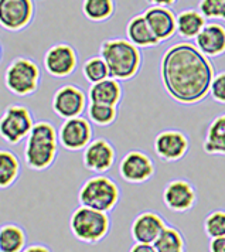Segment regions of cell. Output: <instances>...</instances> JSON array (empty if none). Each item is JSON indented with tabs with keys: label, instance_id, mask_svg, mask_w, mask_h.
Returning a JSON list of instances; mask_svg holds the SVG:
<instances>
[{
	"label": "cell",
	"instance_id": "1",
	"mask_svg": "<svg viewBox=\"0 0 225 252\" xmlns=\"http://www.w3.org/2000/svg\"><path fill=\"white\" fill-rule=\"evenodd\" d=\"M215 75L211 58L190 41L170 46L160 60V81L164 92L180 105H197L210 95Z\"/></svg>",
	"mask_w": 225,
	"mask_h": 252
},
{
	"label": "cell",
	"instance_id": "2",
	"mask_svg": "<svg viewBox=\"0 0 225 252\" xmlns=\"http://www.w3.org/2000/svg\"><path fill=\"white\" fill-rule=\"evenodd\" d=\"M58 129L48 121H37L23 150L26 166L34 172L50 169L58 158Z\"/></svg>",
	"mask_w": 225,
	"mask_h": 252
},
{
	"label": "cell",
	"instance_id": "3",
	"mask_svg": "<svg viewBox=\"0 0 225 252\" xmlns=\"http://www.w3.org/2000/svg\"><path fill=\"white\" fill-rule=\"evenodd\" d=\"M99 56L105 60L111 77L121 82L133 80L143 64L140 48L122 37L103 40L99 47Z\"/></svg>",
	"mask_w": 225,
	"mask_h": 252
},
{
	"label": "cell",
	"instance_id": "4",
	"mask_svg": "<svg viewBox=\"0 0 225 252\" xmlns=\"http://www.w3.org/2000/svg\"><path fill=\"white\" fill-rule=\"evenodd\" d=\"M111 217L108 213L78 206L69 217V231L79 242L95 245L105 240L111 231Z\"/></svg>",
	"mask_w": 225,
	"mask_h": 252
},
{
	"label": "cell",
	"instance_id": "5",
	"mask_svg": "<svg viewBox=\"0 0 225 252\" xmlns=\"http://www.w3.org/2000/svg\"><path fill=\"white\" fill-rule=\"evenodd\" d=\"M121 201V189L116 182L105 176L95 174L87 179L78 190L79 206L90 207L103 213H111Z\"/></svg>",
	"mask_w": 225,
	"mask_h": 252
},
{
	"label": "cell",
	"instance_id": "6",
	"mask_svg": "<svg viewBox=\"0 0 225 252\" xmlns=\"http://www.w3.org/2000/svg\"><path fill=\"white\" fill-rule=\"evenodd\" d=\"M41 68L30 57H16L4 72V87L14 96L26 98L38 91L41 84Z\"/></svg>",
	"mask_w": 225,
	"mask_h": 252
},
{
	"label": "cell",
	"instance_id": "7",
	"mask_svg": "<svg viewBox=\"0 0 225 252\" xmlns=\"http://www.w3.org/2000/svg\"><path fill=\"white\" fill-rule=\"evenodd\" d=\"M34 124L33 112L23 103H11L0 116V138L16 146L29 138Z\"/></svg>",
	"mask_w": 225,
	"mask_h": 252
},
{
	"label": "cell",
	"instance_id": "8",
	"mask_svg": "<svg viewBox=\"0 0 225 252\" xmlns=\"http://www.w3.org/2000/svg\"><path fill=\"white\" fill-rule=\"evenodd\" d=\"M118 173L125 183L143 184L155 177L156 164L145 150L132 149L121 159Z\"/></svg>",
	"mask_w": 225,
	"mask_h": 252
},
{
	"label": "cell",
	"instance_id": "9",
	"mask_svg": "<svg viewBox=\"0 0 225 252\" xmlns=\"http://www.w3.org/2000/svg\"><path fill=\"white\" fill-rule=\"evenodd\" d=\"M90 105L88 94L74 84H65L60 87L51 99L53 112L63 121L82 116Z\"/></svg>",
	"mask_w": 225,
	"mask_h": 252
},
{
	"label": "cell",
	"instance_id": "10",
	"mask_svg": "<svg viewBox=\"0 0 225 252\" xmlns=\"http://www.w3.org/2000/svg\"><path fill=\"white\" fill-rule=\"evenodd\" d=\"M94 140V125L88 118L78 116L63 121L58 127L60 146L67 152H84Z\"/></svg>",
	"mask_w": 225,
	"mask_h": 252
},
{
	"label": "cell",
	"instance_id": "11",
	"mask_svg": "<svg viewBox=\"0 0 225 252\" xmlns=\"http://www.w3.org/2000/svg\"><path fill=\"white\" fill-rule=\"evenodd\" d=\"M153 149L160 160L176 163L187 156L190 150V139L180 129H164L156 135Z\"/></svg>",
	"mask_w": 225,
	"mask_h": 252
},
{
	"label": "cell",
	"instance_id": "12",
	"mask_svg": "<svg viewBox=\"0 0 225 252\" xmlns=\"http://www.w3.org/2000/svg\"><path fill=\"white\" fill-rule=\"evenodd\" d=\"M34 0H0V27L7 32H22L33 23Z\"/></svg>",
	"mask_w": 225,
	"mask_h": 252
},
{
	"label": "cell",
	"instance_id": "13",
	"mask_svg": "<svg viewBox=\"0 0 225 252\" xmlns=\"http://www.w3.org/2000/svg\"><path fill=\"white\" fill-rule=\"evenodd\" d=\"M44 69L54 78H67L78 67V53L68 43H57L44 54Z\"/></svg>",
	"mask_w": 225,
	"mask_h": 252
},
{
	"label": "cell",
	"instance_id": "14",
	"mask_svg": "<svg viewBox=\"0 0 225 252\" xmlns=\"http://www.w3.org/2000/svg\"><path fill=\"white\" fill-rule=\"evenodd\" d=\"M116 163V148L111 140L96 138L82 152V164L94 174L108 173Z\"/></svg>",
	"mask_w": 225,
	"mask_h": 252
},
{
	"label": "cell",
	"instance_id": "15",
	"mask_svg": "<svg viewBox=\"0 0 225 252\" xmlns=\"http://www.w3.org/2000/svg\"><path fill=\"white\" fill-rule=\"evenodd\" d=\"M161 198L164 206L174 213H187L197 204V189L186 179H174L166 183Z\"/></svg>",
	"mask_w": 225,
	"mask_h": 252
},
{
	"label": "cell",
	"instance_id": "16",
	"mask_svg": "<svg viewBox=\"0 0 225 252\" xmlns=\"http://www.w3.org/2000/svg\"><path fill=\"white\" fill-rule=\"evenodd\" d=\"M167 227L163 216L156 211H142L137 214L130 225V235L135 242L153 245Z\"/></svg>",
	"mask_w": 225,
	"mask_h": 252
},
{
	"label": "cell",
	"instance_id": "17",
	"mask_svg": "<svg viewBox=\"0 0 225 252\" xmlns=\"http://www.w3.org/2000/svg\"><path fill=\"white\" fill-rule=\"evenodd\" d=\"M143 16L160 44L177 34V14L171 10V7L149 6Z\"/></svg>",
	"mask_w": 225,
	"mask_h": 252
},
{
	"label": "cell",
	"instance_id": "18",
	"mask_svg": "<svg viewBox=\"0 0 225 252\" xmlns=\"http://www.w3.org/2000/svg\"><path fill=\"white\" fill-rule=\"evenodd\" d=\"M194 44L205 57H221L225 53V26L217 22L207 23L194 40Z\"/></svg>",
	"mask_w": 225,
	"mask_h": 252
},
{
	"label": "cell",
	"instance_id": "19",
	"mask_svg": "<svg viewBox=\"0 0 225 252\" xmlns=\"http://www.w3.org/2000/svg\"><path fill=\"white\" fill-rule=\"evenodd\" d=\"M124 98V87L121 81L115 80L112 77L106 80L92 84L88 90V99L94 103H105L118 106Z\"/></svg>",
	"mask_w": 225,
	"mask_h": 252
},
{
	"label": "cell",
	"instance_id": "20",
	"mask_svg": "<svg viewBox=\"0 0 225 252\" xmlns=\"http://www.w3.org/2000/svg\"><path fill=\"white\" fill-rule=\"evenodd\" d=\"M126 38L139 48L158 47L160 43L152 33L146 19L142 14H135L126 24Z\"/></svg>",
	"mask_w": 225,
	"mask_h": 252
},
{
	"label": "cell",
	"instance_id": "21",
	"mask_svg": "<svg viewBox=\"0 0 225 252\" xmlns=\"http://www.w3.org/2000/svg\"><path fill=\"white\" fill-rule=\"evenodd\" d=\"M203 149L211 156H225V114L217 115L205 130Z\"/></svg>",
	"mask_w": 225,
	"mask_h": 252
},
{
	"label": "cell",
	"instance_id": "22",
	"mask_svg": "<svg viewBox=\"0 0 225 252\" xmlns=\"http://www.w3.org/2000/svg\"><path fill=\"white\" fill-rule=\"evenodd\" d=\"M22 174V161L10 149H0V190L10 189Z\"/></svg>",
	"mask_w": 225,
	"mask_h": 252
},
{
	"label": "cell",
	"instance_id": "23",
	"mask_svg": "<svg viewBox=\"0 0 225 252\" xmlns=\"http://www.w3.org/2000/svg\"><path fill=\"white\" fill-rule=\"evenodd\" d=\"M207 24V19L195 9H186L177 14V34L184 40H195Z\"/></svg>",
	"mask_w": 225,
	"mask_h": 252
},
{
	"label": "cell",
	"instance_id": "24",
	"mask_svg": "<svg viewBox=\"0 0 225 252\" xmlns=\"http://www.w3.org/2000/svg\"><path fill=\"white\" fill-rule=\"evenodd\" d=\"M27 247L26 229L19 224H3L0 227V252H23Z\"/></svg>",
	"mask_w": 225,
	"mask_h": 252
},
{
	"label": "cell",
	"instance_id": "25",
	"mask_svg": "<svg viewBox=\"0 0 225 252\" xmlns=\"http://www.w3.org/2000/svg\"><path fill=\"white\" fill-rule=\"evenodd\" d=\"M82 14L94 23H103L112 19L116 13L115 0H82Z\"/></svg>",
	"mask_w": 225,
	"mask_h": 252
},
{
	"label": "cell",
	"instance_id": "26",
	"mask_svg": "<svg viewBox=\"0 0 225 252\" xmlns=\"http://www.w3.org/2000/svg\"><path fill=\"white\" fill-rule=\"evenodd\" d=\"M153 247L158 252H186L187 250L186 237L183 235V232L174 225L169 224L163 229Z\"/></svg>",
	"mask_w": 225,
	"mask_h": 252
},
{
	"label": "cell",
	"instance_id": "27",
	"mask_svg": "<svg viewBox=\"0 0 225 252\" xmlns=\"http://www.w3.org/2000/svg\"><path fill=\"white\" fill-rule=\"evenodd\" d=\"M87 115L91 124L99 127L113 125L118 119V106L105 105V103L90 102L87 108Z\"/></svg>",
	"mask_w": 225,
	"mask_h": 252
},
{
	"label": "cell",
	"instance_id": "28",
	"mask_svg": "<svg viewBox=\"0 0 225 252\" xmlns=\"http://www.w3.org/2000/svg\"><path fill=\"white\" fill-rule=\"evenodd\" d=\"M82 75H84L85 81L92 85V84H96V82H101V81L109 78L111 72H109L105 60L101 56H94L82 64Z\"/></svg>",
	"mask_w": 225,
	"mask_h": 252
},
{
	"label": "cell",
	"instance_id": "29",
	"mask_svg": "<svg viewBox=\"0 0 225 252\" xmlns=\"http://www.w3.org/2000/svg\"><path fill=\"white\" fill-rule=\"evenodd\" d=\"M205 235L213 240L225 237V210H214L204 218L203 224Z\"/></svg>",
	"mask_w": 225,
	"mask_h": 252
},
{
	"label": "cell",
	"instance_id": "30",
	"mask_svg": "<svg viewBox=\"0 0 225 252\" xmlns=\"http://www.w3.org/2000/svg\"><path fill=\"white\" fill-rule=\"evenodd\" d=\"M198 12L207 20H223L225 22V0H200Z\"/></svg>",
	"mask_w": 225,
	"mask_h": 252
},
{
	"label": "cell",
	"instance_id": "31",
	"mask_svg": "<svg viewBox=\"0 0 225 252\" xmlns=\"http://www.w3.org/2000/svg\"><path fill=\"white\" fill-rule=\"evenodd\" d=\"M210 96L217 103L225 105V71L215 72L210 87Z\"/></svg>",
	"mask_w": 225,
	"mask_h": 252
},
{
	"label": "cell",
	"instance_id": "32",
	"mask_svg": "<svg viewBox=\"0 0 225 252\" xmlns=\"http://www.w3.org/2000/svg\"><path fill=\"white\" fill-rule=\"evenodd\" d=\"M208 252H225V237L210 240V242H208Z\"/></svg>",
	"mask_w": 225,
	"mask_h": 252
},
{
	"label": "cell",
	"instance_id": "33",
	"mask_svg": "<svg viewBox=\"0 0 225 252\" xmlns=\"http://www.w3.org/2000/svg\"><path fill=\"white\" fill-rule=\"evenodd\" d=\"M129 252H158V251L155 250V247H153V245L135 242V244L132 245V248L129 250Z\"/></svg>",
	"mask_w": 225,
	"mask_h": 252
},
{
	"label": "cell",
	"instance_id": "34",
	"mask_svg": "<svg viewBox=\"0 0 225 252\" xmlns=\"http://www.w3.org/2000/svg\"><path fill=\"white\" fill-rule=\"evenodd\" d=\"M23 252H53L44 244H30L24 248Z\"/></svg>",
	"mask_w": 225,
	"mask_h": 252
},
{
	"label": "cell",
	"instance_id": "35",
	"mask_svg": "<svg viewBox=\"0 0 225 252\" xmlns=\"http://www.w3.org/2000/svg\"><path fill=\"white\" fill-rule=\"evenodd\" d=\"M150 6H158V7H171L177 0H146Z\"/></svg>",
	"mask_w": 225,
	"mask_h": 252
},
{
	"label": "cell",
	"instance_id": "36",
	"mask_svg": "<svg viewBox=\"0 0 225 252\" xmlns=\"http://www.w3.org/2000/svg\"><path fill=\"white\" fill-rule=\"evenodd\" d=\"M1 57H3V47L0 44V61H1Z\"/></svg>",
	"mask_w": 225,
	"mask_h": 252
}]
</instances>
